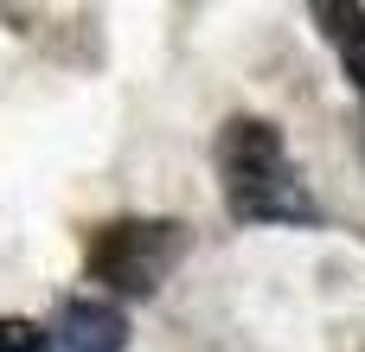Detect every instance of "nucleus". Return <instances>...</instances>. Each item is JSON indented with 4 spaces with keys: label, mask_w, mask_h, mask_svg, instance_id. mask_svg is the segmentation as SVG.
Listing matches in <instances>:
<instances>
[{
    "label": "nucleus",
    "mask_w": 365,
    "mask_h": 352,
    "mask_svg": "<svg viewBox=\"0 0 365 352\" xmlns=\"http://www.w3.org/2000/svg\"><path fill=\"white\" fill-rule=\"evenodd\" d=\"M212 167H218L231 218H244V224H314L321 218L282 135L263 115H231L212 141Z\"/></svg>",
    "instance_id": "1"
},
{
    "label": "nucleus",
    "mask_w": 365,
    "mask_h": 352,
    "mask_svg": "<svg viewBox=\"0 0 365 352\" xmlns=\"http://www.w3.org/2000/svg\"><path fill=\"white\" fill-rule=\"evenodd\" d=\"M192 250V231L180 218H115L90 237V276L115 295H154Z\"/></svg>",
    "instance_id": "2"
},
{
    "label": "nucleus",
    "mask_w": 365,
    "mask_h": 352,
    "mask_svg": "<svg viewBox=\"0 0 365 352\" xmlns=\"http://www.w3.org/2000/svg\"><path fill=\"white\" fill-rule=\"evenodd\" d=\"M58 352H122L128 346V314L115 301H96V295H77L58 308V327H51Z\"/></svg>",
    "instance_id": "3"
},
{
    "label": "nucleus",
    "mask_w": 365,
    "mask_h": 352,
    "mask_svg": "<svg viewBox=\"0 0 365 352\" xmlns=\"http://www.w3.org/2000/svg\"><path fill=\"white\" fill-rule=\"evenodd\" d=\"M327 19H334V45H340L346 83L365 90V6H327Z\"/></svg>",
    "instance_id": "4"
},
{
    "label": "nucleus",
    "mask_w": 365,
    "mask_h": 352,
    "mask_svg": "<svg viewBox=\"0 0 365 352\" xmlns=\"http://www.w3.org/2000/svg\"><path fill=\"white\" fill-rule=\"evenodd\" d=\"M0 352H58V340H51V327L6 314V321H0Z\"/></svg>",
    "instance_id": "5"
}]
</instances>
